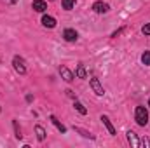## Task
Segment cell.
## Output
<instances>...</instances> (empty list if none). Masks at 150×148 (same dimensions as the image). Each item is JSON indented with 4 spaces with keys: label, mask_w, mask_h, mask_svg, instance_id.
<instances>
[{
    "label": "cell",
    "mask_w": 150,
    "mask_h": 148,
    "mask_svg": "<svg viewBox=\"0 0 150 148\" xmlns=\"http://www.w3.org/2000/svg\"><path fill=\"white\" fill-rule=\"evenodd\" d=\"M35 132H37L38 141H44V140H45V131H44L42 125H35Z\"/></svg>",
    "instance_id": "12"
},
{
    "label": "cell",
    "mask_w": 150,
    "mask_h": 148,
    "mask_svg": "<svg viewBox=\"0 0 150 148\" xmlns=\"http://www.w3.org/2000/svg\"><path fill=\"white\" fill-rule=\"evenodd\" d=\"M149 106H150V99H149Z\"/></svg>",
    "instance_id": "20"
},
{
    "label": "cell",
    "mask_w": 150,
    "mask_h": 148,
    "mask_svg": "<svg viewBox=\"0 0 150 148\" xmlns=\"http://www.w3.org/2000/svg\"><path fill=\"white\" fill-rule=\"evenodd\" d=\"M75 108H77V111H79L80 115H86V113H87V110L84 108V105H82V103H79V101H75Z\"/></svg>",
    "instance_id": "16"
},
{
    "label": "cell",
    "mask_w": 150,
    "mask_h": 148,
    "mask_svg": "<svg viewBox=\"0 0 150 148\" xmlns=\"http://www.w3.org/2000/svg\"><path fill=\"white\" fill-rule=\"evenodd\" d=\"M74 7H75V0H63V9L70 11V9H74Z\"/></svg>",
    "instance_id": "15"
},
{
    "label": "cell",
    "mask_w": 150,
    "mask_h": 148,
    "mask_svg": "<svg viewBox=\"0 0 150 148\" xmlns=\"http://www.w3.org/2000/svg\"><path fill=\"white\" fill-rule=\"evenodd\" d=\"M127 141L131 143V147H133V148H140V147H142V141L138 140L136 132H133V131H127Z\"/></svg>",
    "instance_id": "4"
},
{
    "label": "cell",
    "mask_w": 150,
    "mask_h": 148,
    "mask_svg": "<svg viewBox=\"0 0 150 148\" xmlns=\"http://www.w3.org/2000/svg\"><path fill=\"white\" fill-rule=\"evenodd\" d=\"M59 73L63 77V80H67V82H72V80H74V73H72L67 66H61V68H59Z\"/></svg>",
    "instance_id": "7"
},
{
    "label": "cell",
    "mask_w": 150,
    "mask_h": 148,
    "mask_svg": "<svg viewBox=\"0 0 150 148\" xmlns=\"http://www.w3.org/2000/svg\"><path fill=\"white\" fill-rule=\"evenodd\" d=\"M142 63H143L145 66H150V51H145V52H143V56H142Z\"/></svg>",
    "instance_id": "14"
},
{
    "label": "cell",
    "mask_w": 150,
    "mask_h": 148,
    "mask_svg": "<svg viewBox=\"0 0 150 148\" xmlns=\"http://www.w3.org/2000/svg\"><path fill=\"white\" fill-rule=\"evenodd\" d=\"M32 7H33V11H37V12H44V11L47 9V4H45L44 0H33Z\"/></svg>",
    "instance_id": "8"
},
{
    "label": "cell",
    "mask_w": 150,
    "mask_h": 148,
    "mask_svg": "<svg viewBox=\"0 0 150 148\" xmlns=\"http://www.w3.org/2000/svg\"><path fill=\"white\" fill-rule=\"evenodd\" d=\"M142 32H143L145 35H150V23H149V25H145V26L142 28Z\"/></svg>",
    "instance_id": "17"
},
{
    "label": "cell",
    "mask_w": 150,
    "mask_h": 148,
    "mask_svg": "<svg viewBox=\"0 0 150 148\" xmlns=\"http://www.w3.org/2000/svg\"><path fill=\"white\" fill-rule=\"evenodd\" d=\"M142 145H145V147H150V141H149V140H147V138H145V140L142 141Z\"/></svg>",
    "instance_id": "18"
},
{
    "label": "cell",
    "mask_w": 150,
    "mask_h": 148,
    "mask_svg": "<svg viewBox=\"0 0 150 148\" xmlns=\"http://www.w3.org/2000/svg\"><path fill=\"white\" fill-rule=\"evenodd\" d=\"M89 82H91V87H93V91H94L98 96H103V94H105V91H103V85L100 84V80H98V78H94V77H93Z\"/></svg>",
    "instance_id": "3"
},
{
    "label": "cell",
    "mask_w": 150,
    "mask_h": 148,
    "mask_svg": "<svg viewBox=\"0 0 150 148\" xmlns=\"http://www.w3.org/2000/svg\"><path fill=\"white\" fill-rule=\"evenodd\" d=\"M101 122L105 124V127L108 129V132H110L112 136H115V134H117V132H115V127L112 125V122L108 120V117H107V115H101Z\"/></svg>",
    "instance_id": "10"
},
{
    "label": "cell",
    "mask_w": 150,
    "mask_h": 148,
    "mask_svg": "<svg viewBox=\"0 0 150 148\" xmlns=\"http://www.w3.org/2000/svg\"><path fill=\"white\" fill-rule=\"evenodd\" d=\"M134 120H136L138 125H147V122H149V111H147L145 106H136Z\"/></svg>",
    "instance_id": "1"
},
{
    "label": "cell",
    "mask_w": 150,
    "mask_h": 148,
    "mask_svg": "<svg viewBox=\"0 0 150 148\" xmlns=\"http://www.w3.org/2000/svg\"><path fill=\"white\" fill-rule=\"evenodd\" d=\"M77 77L79 78H87V72H86V68H84V65H79L77 66Z\"/></svg>",
    "instance_id": "13"
},
{
    "label": "cell",
    "mask_w": 150,
    "mask_h": 148,
    "mask_svg": "<svg viewBox=\"0 0 150 148\" xmlns=\"http://www.w3.org/2000/svg\"><path fill=\"white\" fill-rule=\"evenodd\" d=\"M108 4H105V2H94L93 4V11L94 12H98V14H103V12H108Z\"/></svg>",
    "instance_id": "5"
},
{
    "label": "cell",
    "mask_w": 150,
    "mask_h": 148,
    "mask_svg": "<svg viewBox=\"0 0 150 148\" xmlns=\"http://www.w3.org/2000/svg\"><path fill=\"white\" fill-rule=\"evenodd\" d=\"M12 65H14V70L18 72V73H26V63H25V59L23 58H19V56H14V59H12Z\"/></svg>",
    "instance_id": "2"
},
{
    "label": "cell",
    "mask_w": 150,
    "mask_h": 148,
    "mask_svg": "<svg viewBox=\"0 0 150 148\" xmlns=\"http://www.w3.org/2000/svg\"><path fill=\"white\" fill-rule=\"evenodd\" d=\"M42 25H44L45 28H54V26H56V19H54L52 16H44V18H42Z\"/></svg>",
    "instance_id": "9"
},
{
    "label": "cell",
    "mask_w": 150,
    "mask_h": 148,
    "mask_svg": "<svg viewBox=\"0 0 150 148\" xmlns=\"http://www.w3.org/2000/svg\"><path fill=\"white\" fill-rule=\"evenodd\" d=\"M51 122L56 125V129H58L59 132H67V127H65V125H63V124H61V122H59V120L54 117V115H51Z\"/></svg>",
    "instance_id": "11"
},
{
    "label": "cell",
    "mask_w": 150,
    "mask_h": 148,
    "mask_svg": "<svg viewBox=\"0 0 150 148\" xmlns=\"http://www.w3.org/2000/svg\"><path fill=\"white\" fill-rule=\"evenodd\" d=\"M11 2H12V4H16V2H18V0H11Z\"/></svg>",
    "instance_id": "19"
},
{
    "label": "cell",
    "mask_w": 150,
    "mask_h": 148,
    "mask_svg": "<svg viewBox=\"0 0 150 148\" xmlns=\"http://www.w3.org/2000/svg\"><path fill=\"white\" fill-rule=\"evenodd\" d=\"M63 37H65V40H67V42H75L79 35H77V32H75V30H72V28H67V30L63 32Z\"/></svg>",
    "instance_id": "6"
}]
</instances>
